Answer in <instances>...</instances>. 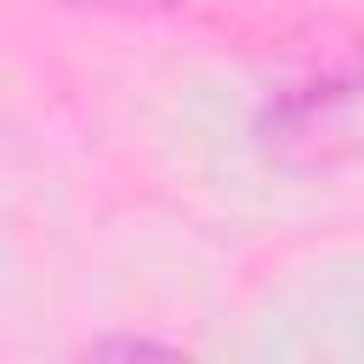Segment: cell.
Returning <instances> with one entry per match:
<instances>
[]
</instances>
